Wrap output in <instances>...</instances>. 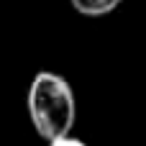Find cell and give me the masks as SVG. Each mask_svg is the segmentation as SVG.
Wrapping results in <instances>:
<instances>
[{
	"label": "cell",
	"instance_id": "3",
	"mask_svg": "<svg viewBox=\"0 0 146 146\" xmlns=\"http://www.w3.org/2000/svg\"><path fill=\"white\" fill-rule=\"evenodd\" d=\"M49 146H87V144L80 141V139H74V136H62V139L49 141Z\"/></svg>",
	"mask_w": 146,
	"mask_h": 146
},
{
	"label": "cell",
	"instance_id": "1",
	"mask_svg": "<svg viewBox=\"0 0 146 146\" xmlns=\"http://www.w3.org/2000/svg\"><path fill=\"white\" fill-rule=\"evenodd\" d=\"M26 108L36 133L46 141L69 136L77 118V100L72 85L56 72H38L31 80Z\"/></svg>",
	"mask_w": 146,
	"mask_h": 146
},
{
	"label": "cell",
	"instance_id": "2",
	"mask_svg": "<svg viewBox=\"0 0 146 146\" xmlns=\"http://www.w3.org/2000/svg\"><path fill=\"white\" fill-rule=\"evenodd\" d=\"M72 8L80 13V15H87V18H100V15H108L113 13L121 0H69Z\"/></svg>",
	"mask_w": 146,
	"mask_h": 146
}]
</instances>
